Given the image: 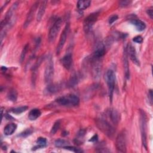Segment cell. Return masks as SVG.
<instances>
[{"mask_svg": "<svg viewBox=\"0 0 153 153\" xmlns=\"http://www.w3.org/2000/svg\"><path fill=\"white\" fill-rule=\"evenodd\" d=\"M131 1H121L119 3V5L121 7H126L131 4Z\"/></svg>", "mask_w": 153, "mask_h": 153, "instance_id": "31", "label": "cell"}, {"mask_svg": "<svg viewBox=\"0 0 153 153\" xmlns=\"http://www.w3.org/2000/svg\"><path fill=\"white\" fill-rule=\"evenodd\" d=\"M28 48H29V45H28V44H26V45L24 47V48H23V50H22V54H21V56H20V62H21V63L23 62V61L24 60V59H25V56H26V53H27V51Z\"/></svg>", "mask_w": 153, "mask_h": 153, "instance_id": "28", "label": "cell"}, {"mask_svg": "<svg viewBox=\"0 0 153 153\" xmlns=\"http://www.w3.org/2000/svg\"><path fill=\"white\" fill-rule=\"evenodd\" d=\"M115 146L118 151L126 152V136L124 131H121L116 137Z\"/></svg>", "mask_w": 153, "mask_h": 153, "instance_id": "8", "label": "cell"}, {"mask_svg": "<svg viewBox=\"0 0 153 153\" xmlns=\"http://www.w3.org/2000/svg\"><path fill=\"white\" fill-rule=\"evenodd\" d=\"M54 145L56 147L58 148H63L66 146H68L69 145V142L65 139H57L55 140L54 142Z\"/></svg>", "mask_w": 153, "mask_h": 153, "instance_id": "24", "label": "cell"}, {"mask_svg": "<svg viewBox=\"0 0 153 153\" xmlns=\"http://www.w3.org/2000/svg\"><path fill=\"white\" fill-rule=\"evenodd\" d=\"M118 16L116 15V14H114V15L111 16L109 17V23L110 25L112 24L114 22H115L118 19Z\"/></svg>", "mask_w": 153, "mask_h": 153, "instance_id": "32", "label": "cell"}, {"mask_svg": "<svg viewBox=\"0 0 153 153\" xmlns=\"http://www.w3.org/2000/svg\"><path fill=\"white\" fill-rule=\"evenodd\" d=\"M63 148L65 149H67V150L74 152H82V151L81 149H80L79 148H78L75 147V146H69V145L63 147Z\"/></svg>", "mask_w": 153, "mask_h": 153, "instance_id": "29", "label": "cell"}, {"mask_svg": "<svg viewBox=\"0 0 153 153\" xmlns=\"http://www.w3.org/2000/svg\"><path fill=\"white\" fill-rule=\"evenodd\" d=\"M39 4V2L38 1H36L35 2L33 5L31 7V8H30L27 14V16H26V20H25V22L24 23V25H23V27L25 28L27 27L29 25L30 23V22H32L33 17H34V15L35 14V12L38 7V5Z\"/></svg>", "mask_w": 153, "mask_h": 153, "instance_id": "10", "label": "cell"}, {"mask_svg": "<svg viewBox=\"0 0 153 153\" xmlns=\"http://www.w3.org/2000/svg\"><path fill=\"white\" fill-rule=\"evenodd\" d=\"M32 133V130L31 129H29V128H27L26 130H25L24 131H23L22 133H21L20 134V136L21 137H27L28 136L30 135Z\"/></svg>", "mask_w": 153, "mask_h": 153, "instance_id": "30", "label": "cell"}, {"mask_svg": "<svg viewBox=\"0 0 153 153\" xmlns=\"http://www.w3.org/2000/svg\"><path fill=\"white\" fill-rule=\"evenodd\" d=\"M123 65L124 69L125 76L127 79L130 78V69H129V63L128 60V55L127 52V48L125 47L124 50V56H123Z\"/></svg>", "mask_w": 153, "mask_h": 153, "instance_id": "14", "label": "cell"}, {"mask_svg": "<svg viewBox=\"0 0 153 153\" xmlns=\"http://www.w3.org/2000/svg\"><path fill=\"white\" fill-rule=\"evenodd\" d=\"M130 22L135 26L136 29L138 31H142L146 27L145 23L138 19H132L130 20Z\"/></svg>", "mask_w": 153, "mask_h": 153, "instance_id": "17", "label": "cell"}, {"mask_svg": "<svg viewBox=\"0 0 153 153\" xmlns=\"http://www.w3.org/2000/svg\"><path fill=\"white\" fill-rule=\"evenodd\" d=\"M60 126V122L59 120L55 122L54 125L53 126L51 129V131H50L51 134H54L57 131V130L59 129Z\"/></svg>", "mask_w": 153, "mask_h": 153, "instance_id": "27", "label": "cell"}, {"mask_svg": "<svg viewBox=\"0 0 153 153\" xmlns=\"http://www.w3.org/2000/svg\"><path fill=\"white\" fill-rule=\"evenodd\" d=\"M99 16L98 12H95L90 14L88 15L84 20L83 26H84V30L85 32H90L93 25H94L95 22H96L97 17Z\"/></svg>", "mask_w": 153, "mask_h": 153, "instance_id": "7", "label": "cell"}, {"mask_svg": "<svg viewBox=\"0 0 153 153\" xmlns=\"http://www.w3.org/2000/svg\"><path fill=\"white\" fill-rule=\"evenodd\" d=\"M106 81L108 84V90H109V94L111 101L112 99L113 92L115 87V75L114 72L111 70L109 69L106 74Z\"/></svg>", "mask_w": 153, "mask_h": 153, "instance_id": "5", "label": "cell"}, {"mask_svg": "<svg viewBox=\"0 0 153 153\" xmlns=\"http://www.w3.org/2000/svg\"><path fill=\"white\" fill-rule=\"evenodd\" d=\"M62 63L65 69L69 70L71 68L73 63L72 54L71 53H68L65 55L62 59Z\"/></svg>", "mask_w": 153, "mask_h": 153, "instance_id": "13", "label": "cell"}, {"mask_svg": "<svg viewBox=\"0 0 153 153\" xmlns=\"http://www.w3.org/2000/svg\"><path fill=\"white\" fill-rule=\"evenodd\" d=\"M133 41L136 43H142L143 42V38L141 36H136L134 38H133Z\"/></svg>", "mask_w": 153, "mask_h": 153, "instance_id": "33", "label": "cell"}, {"mask_svg": "<svg viewBox=\"0 0 153 153\" xmlns=\"http://www.w3.org/2000/svg\"><path fill=\"white\" fill-rule=\"evenodd\" d=\"M41 115V112L40 111L39 109H32L28 115V118L31 121H33L36 120L38 117H40V115Z\"/></svg>", "mask_w": 153, "mask_h": 153, "instance_id": "19", "label": "cell"}, {"mask_svg": "<svg viewBox=\"0 0 153 153\" xmlns=\"http://www.w3.org/2000/svg\"><path fill=\"white\" fill-rule=\"evenodd\" d=\"M62 19L60 18L57 19L56 22L54 23L53 26H51V29H50L49 33H48V41L50 42H53L54 40L56 39L57 35L60 31V29L61 28V26L62 25Z\"/></svg>", "mask_w": 153, "mask_h": 153, "instance_id": "4", "label": "cell"}, {"mask_svg": "<svg viewBox=\"0 0 153 153\" xmlns=\"http://www.w3.org/2000/svg\"><path fill=\"white\" fill-rule=\"evenodd\" d=\"M126 48H127V55L128 56H129L130 60L133 62V63H134L137 66H139L140 65L139 60L137 57V54H136V52L134 47L131 44H128L126 47Z\"/></svg>", "mask_w": 153, "mask_h": 153, "instance_id": "11", "label": "cell"}, {"mask_svg": "<svg viewBox=\"0 0 153 153\" xmlns=\"http://www.w3.org/2000/svg\"><path fill=\"white\" fill-rule=\"evenodd\" d=\"M148 99H149L150 104L152 105V90H150L149 91V93H148Z\"/></svg>", "mask_w": 153, "mask_h": 153, "instance_id": "35", "label": "cell"}, {"mask_svg": "<svg viewBox=\"0 0 153 153\" xmlns=\"http://www.w3.org/2000/svg\"><path fill=\"white\" fill-rule=\"evenodd\" d=\"M36 144H37V146L35 147V148H36V149L40 148H44L46 146L47 144V139L45 137H38V139L36 140Z\"/></svg>", "mask_w": 153, "mask_h": 153, "instance_id": "25", "label": "cell"}, {"mask_svg": "<svg viewBox=\"0 0 153 153\" xmlns=\"http://www.w3.org/2000/svg\"><path fill=\"white\" fill-rule=\"evenodd\" d=\"M8 99L11 102H16L17 99V91L13 88L11 89L7 94Z\"/></svg>", "mask_w": 153, "mask_h": 153, "instance_id": "23", "label": "cell"}, {"mask_svg": "<svg viewBox=\"0 0 153 153\" xmlns=\"http://www.w3.org/2000/svg\"><path fill=\"white\" fill-rule=\"evenodd\" d=\"M27 106H20V107H18V108H13L11 109V112H12L14 114H21L25 111H26L27 109Z\"/></svg>", "mask_w": 153, "mask_h": 153, "instance_id": "26", "label": "cell"}, {"mask_svg": "<svg viewBox=\"0 0 153 153\" xmlns=\"http://www.w3.org/2000/svg\"><path fill=\"white\" fill-rule=\"evenodd\" d=\"M56 101L58 104L62 106H75L79 104V99L75 94H68L57 98Z\"/></svg>", "mask_w": 153, "mask_h": 153, "instance_id": "2", "label": "cell"}, {"mask_svg": "<svg viewBox=\"0 0 153 153\" xmlns=\"http://www.w3.org/2000/svg\"><path fill=\"white\" fill-rule=\"evenodd\" d=\"M90 4H91L90 1L80 0V1H78L77 2V7L80 10H84L87 8L90 5Z\"/></svg>", "mask_w": 153, "mask_h": 153, "instance_id": "20", "label": "cell"}, {"mask_svg": "<svg viewBox=\"0 0 153 153\" xmlns=\"http://www.w3.org/2000/svg\"><path fill=\"white\" fill-rule=\"evenodd\" d=\"M106 52L105 46L103 44H100L96 49L91 57V60H100Z\"/></svg>", "mask_w": 153, "mask_h": 153, "instance_id": "12", "label": "cell"}, {"mask_svg": "<svg viewBox=\"0 0 153 153\" xmlns=\"http://www.w3.org/2000/svg\"><path fill=\"white\" fill-rule=\"evenodd\" d=\"M152 7H151L150 8H149L147 10H146V13L148 14V15L150 17L151 19L153 18V11H152Z\"/></svg>", "mask_w": 153, "mask_h": 153, "instance_id": "34", "label": "cell"}, {"mask_svg": "<svg viewBox=\"0 0 153 153\" xmlns=\"http://www.w3.org/2000/svg\"><path fill=\"white\" fill-rule=\"evenodd\" d=\"M109 116L111 121L114 124H117L120 121V114L115 109H111L109 111Z\"/></svg>", "mask_w": 153, "mask_h": 153, "instance_id": "16", "label": "cell"}, {"mask_svg": "<svg viewBox=\"0 0 153 153\" xmlns=\"http://www.w3.org/2000/svg\"><path fill=\"white\" fill-rule=\"evenodd\" d=\"M79 81V79H78V76L77 74H74L69 79L68 85V87H74L75 85H76L78 84Z\"/></svg>", "mask_w": 153, "mask_h": 153, "instance_id": "22", "label": "cell"}, {"mask_svg": "<svg viewBox=\"0 0 153 153\" xmlns=\"http://www.w3.org/2000/svg\"><path fill=\"white\" fill-rule=\"evenodd\" d=\"M140 128L141 132V137L142 144L147 149V139H146V117L145 113L140 110Z\"/></svg>", "mask_w": 153, "mask_h": 153, "instance_id": "3", "label": "cell"}, {"mask_svg": "<svg viewBox=\"0 0 153 153\" xmlns=\"http://www.w3.org/2000/svg\"><path fill=\"white\" fill-rule=\"evenodd\" d=\"M47 4V1H43L40 4V5L38 8V11L37 13V16H36V20L38 22H39L42 19V18L45 13V11Z\"/></svg>", "mask_w": 153, "mask_h": 153, "instance_id": "15", "label": "cell"}, {"mask_svg": "<svg viewBox=\"0 0 153 153\" xmlns=\"http://www.w3.org/2000/svg\"><path fill=\"white\" fill-rule=\"evenodd\" d=\"M69 28H70V25L69 23H67L65 25V27H64L62 33H61V35L60 36V39H59V43H58V45L57 46V50H56V52H57V54H59L61 50H62L64 45H65V43L66 42V38H67V35H68V33L69 31Z\"/></svg>", "mask_w": 153, "mask_h": 153, "instance_id": "9", "label": "cell"}, {"mask_svg": "<svg viewBox=\"0 0 153 153\" xmlns=\"http://www.w3.org/2000/svg\"><path fill=\"white\" fill-rule=\"evenodd\" d=\"M96 125L97 128L105 135L110 138H112L115 133V128L109 124L106 120L103 119H97L96 120Z\"/></svg>", "mask_w": 153, "mask_h": 153, "instance_id": "1", "label": "cell"}, {"mask_svg": "<svg viewBox=\"0 0 153 153\" xmlns=\"http://www.w3.org/2000/svg\"><path fill=\"white\" fill-rule=\"evenodd\" d=\"M54 75V63L51 57H49L45 68L44 79L46 83H50Z\"/></svg>", "mask_w": 153, "mask_h": 153, "instance_id": "6", "label": "cell"}, {"mask_svg": "<svg viewBox=\"0 0 153 153\" xmlns=\"http://www.w3.org/2000/svg\"><path fill=\"white\" fill-rule=\"evenodd\" d=\"M98 139V137H97V134H94L90 140L89 141H91V142H94L96 140H97Z\"/></svg>", "mask_w": 153, "mask_h": 153, "instance_id": "36", "label": "cell"}, {"mask_svg": "<svg viewBox=\"0 0 153 153\" xmlns=\"http://www.w3.org/2000/svg\"><path fill=\"white\" fill-rule=\"evenodd\" d=\"M17 125L14 123H10L7 124L4 130V133L6 136L11 135L16 130Z\"/></svg>", "mask_w": 153, "mask_h": 153, "instance_id": "18", "label": "cell"}, {"mask_svg": "<svg viewBox=\"0 0 153 153\" xmlns=\"http://www.w3.org/2000/svg\"><path fill=\"white\" fill-rule=\"evenodd\" d=\"M59 89H60V85H59L58 84H53L48 85L45 91L47 92V93L53 94L57 92L59 90Z\"/></svg>", "mask_w": 153, "mask_h": 153, "instance_id": "21", "label": "cell"}]
</instances>
